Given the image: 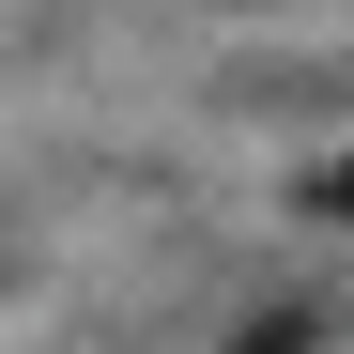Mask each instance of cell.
I'll list each match as a JSON object with an SVG mask.
<instances>
[{
  "label": "cell",
  "instance_id": "cell-1",
  "mask_svg": "<svg viewBox=\"0 0 354 354\" xmlns=\"http://www.w3.org/2000/svg\"><path fill=\"white\" fill-rule=\"evenodd\" d=\"M231 354H308V324H292V308H277V324H247V339H231Z\"/></svg>",
  "mask_w": 354,
  "mask_h": 354
},
{
  "label": "cell",
  "instance_id": "cell-2",
  "mask_svg": "<svg viewBox=\"0 0 354 354\" xmlns=\"http://www.w3.org/2000/svg\"><path fill=\"white\" fill-rule=\"evenodd\" d=\"M308 201H324V216H339V231H354V154H339V169H324V185H308Z\"/></svg>",
  "mask_w": 354,
  "mask_h": 354
}]
</instances>
